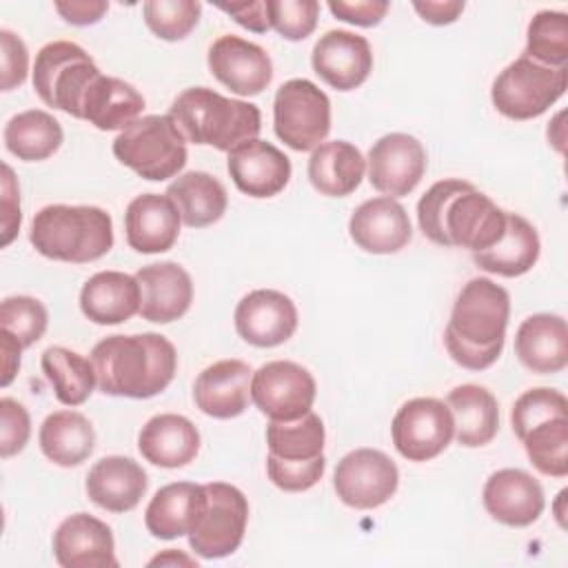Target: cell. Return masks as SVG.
Segmentation results:
<instances>
[{
  "label": "cell",
  "instance_id": "obj_1",
  "mask_svg": "<svg viewBox=\"0 0 568 568\" xmlns=\"http://www.w3.org/2000/svg\"><path fill=\"white\" fill-rule=\"evenodd\" d=\"M422 233L439 246L490 248L506 231V211L464 180H439L417 202Z\"/></svg>",
  "mask_w": 568,
  "mask_h": 568
},
{
  "label": "cell",
  "instance_id": "obj_2",
  "mask_svg": "<svg viewBox=\"0 0 568 568\" xmlns=\"http://www.w3.org/2000/svg\"><path fill=\"white\" fill-rule=\"evenodd\" d=\"M98 388L104 395L149 399L175 377V346L160 333L109 335L91 351Z\"/></svg>",
  "mask_w": 568,
  "mask_h": 568
},
{
  "label": "cell",
  "instance_id": "obj_3",
  "mask_svg": "<svg viewBox=\"0 0 568 568\" xmlns=\"http://www.w3.org/2000/svg\"><path fill=\"white\" fill-rule=\"evenodd\" d=\"M510 317V295L488 277H473L459 291L444 344L455 364L468 371H484L497 362L504 348Z\"/></svg>",
  "mask_w": 568,
  "mask_h": 568
},
{
  "label": "cell",
  "instance_id": "obj_4",
  "mask_svg": "<svg viewBox=\"0 0 568 568\" xmlns=\"http://www.w3.org/2000/svg\"><path fill=\"white\" fill-rule=\"evenodd\" d=\"M169 115L189 142L226 153L257 140L262 129V113L255 104L226 98L209 87L184 89L171 102Z\"/></svg>",
  "mask_w": 568,
  "mask_h": 568
},
{
  "label": "cell",
  "instance_id": "obj_5",
  "mask_svg": "<svg viewBox=\"0 0 568 568\" xmlns=\"http://www.w3.org/2000/svg\"><path fill=\"white\" fill-rule=\"evenodd\" d=\"M29 242L49 260L87 264L111 251L113 222L100 206L49 204L33 215Z\"/></svg>",
  "mask_w": 568,
  "mask_h": 568
},
{
  "label": "cell",
  "instance_id": "obj_6",
  "mask_svg": "<svg viewBox=\"0 0 568 568\" xmlns=\"http://www.w3.org/2000/svg\"><path fill=\"white\" fill-rule=\"evenodd\" d=\"M113 155L140 178L162 182L186 164V138L171 115H142L118 133Z\"/></svg>",
  "mask_w": 568,
  "mask_h": 568
},
{
  "label": "cell",
  "instance_id": "obj_7",
  "mask_svg": "<svg viewBox=\"0 0 568 568\" xmlns=\"http://www.w3.org/2000/svg\"><path fill=\"white\" fill-rule=\"evenodd\" d=\"M98 75L93 58L71 40H53L36 53L33 89L38 98L73 118L82 120L84 95Z\"/></svg>",
  "mask_w": 568,
  "mask_h": 568
},
{
  "label": "cell",
  "instance_id": "obj_8",
  "mask_svg": "<svg viewBox=\"0 0 568 568\" xmlns=\"http://www.w3.org/2000/svg\"><path fill=\"white\" fill-rule=\"evenodd\" d=\"M566 84V67H544L519 55L495 78L490 100L495 109L510 120H532L546 113L564 95Z\"/></svg>",
  "mask_w": 568,
  "mask_h": 568
},
{
  "label": "cell",
  "instance_id": "obj_9",
  "mask_svg": "<svg viewBox=\"0 0 568 568\" xmlns=\"http://www.w3.org/2000/svg\"><path fill=\"white\" fill-rule=\"evenodd\" d=\"M273 124L286 146L313 151L331 131V100L306 78L286 80L273 100Z\"/></svg>",
  "mask_w": 568,
  "mask_h": 568
},
{
  "label": "cell",
  "instance_id": "obj_10",
  "mask_svg": "<svg viewBox=\"0 0 568 568\" xmlns=\"http://www.w3.org/2000/svg\"><path fill=\"white\" fill-rule=\"evenodd\" d=\"M204 488L206 506L189 535V546L204 559H220L240 548L248 521V501L240 488L224 481H211Z\"/></svg>",
  "mask_w": 568,
  "mask_h": 568
},
{
  "label": "cell",
  "instance_id": "obj_11",
  "mask_svg": "<svg viewBox=\"0 0 568 568\" xmlns=\"http://www.w3.org/2000/svg\"><path fill=\"white\" fill-rule=\"evenodd\" d=\"M390 435L397 453L408 462L437 457L455 437V422L448 404L437 397H415L399 406Z\"/></svg>",
  "mask_w": 568,
  "mask_h": 568
},
{
  "label": "cell",
  "instance_id": "obj_12",
  "mask_svg": "<svg viewBox=\"0 0 568 568\" xmlns=\"http://www.w3.org/2000/svg\"><path fill=\"white\" fill-rule=\"evenodd\" d=\"M313 375L288 359L262 364L251 377V399L268 419H297L313 408L315 402Z\"/></svg>",
  "mask_w": 568,
  "mask_h": 568
},
{
  "label": "cell",
  "instance_id": "obj_13",
  "mask_svg": "<svg viewBox=\"0 0 568 568\" xmlns=\"http://www.w3.org/2000/svg\"><path fill=\"white\" fill-rule=\"evenodd\" d=\"M399 484L395 462L375 448H355L337 462L333 486L337 497L357 510L386 504Z\"/></svg>",
  "mask_w": 568,
  "mask_h": 568
},
{
  "label": "cell",
  "instance_id": "obj_14",
  "mask_svg": "<svg viewBox=\"0 0 568 568\" xmlns=\"http://www.w3.org/2000/svg\"><path fill=\"white\" fill-rule=\"evenodd\" d=\"M368 182L388 197L408 195L426 171V149L408 133H386L368 149Z\"/></svg>",
  "mask_w": 568,
  "mask_h": 568
},
{
  "label": "cell",
  "instance_id": "obj_15",
  "mask_svg": "<svg viewBox=\"0 0 568 568\" xmlns=\"http://www.w3.org/2000/svg\"><path fill=\"white\" fill-rule=\"evenodd\" d=\"M237 335L260 348L284 344L297 328V308L293 300L273 288H255L235 306Z\"/></svg>",
  "mask_w": 568,
  "mask_h": 568
},
{
  "label": "cell",
  "instance_id": "obj_16",
  "mask_svg": "<svg viewBox=\"0 0 568 568\" xmlns=\"http://www.w3.org/2000/svg\"><path fill=\"white\" fill-rule=\"evenodd\" d=\"M211 73L237 95L262 93L273 78V62L266 49L240 36H220L209 47Z\"/></svg>",
  "mask_w": 568,
  "mask_h": 568
},
{
  "label": "cell",
  "instance_id": "obj_17",
  "mask_svg": "<svg viewBox=\"0 0 568 568\" xmlns=\"http://www.w3.org/2000/svg\"><path fill=\"white\" fill-rule=\"evenodd\" d=\"M313 71L337 91L357 89L373 71V51L364 36L331 29L313 47Z\"/></svg>",
  "mask_w": 568,
  "mask_h": 568
},
{
  "label": "cell",
  "instance_id": "obj_18",
  "mask_svg": "<svg viewBox=\"0 0 568 568\" xmlns=\"http://www.w3.org/2000/svg\"><path fill=\"white\" fill-rule=\"evenodd\" d=\"M51 546L62 568H118L111 528L89 513H75L62 519Z\"/></svg>",
  "mask_w": 568,
  "mask_h": 568
},
{
  "label": "cell",
  "instance_id": "obj_19",
  "mask_svg": "<svg viewBox=\"0 0 568 568\" xmlns=\"http://www.w3.org/2000/svg\"><path fill=\"white\" fill-rule=\"evenodd\" d=\"M481 501L495 521L515 528L535 524L546 506L541 484L521 468L493 473L484 484Z\"/></svg>",
  "mask_w": 568,
  "mask_h": 568
},
{
  "label": "cell",
  "instance_id": "obj_20",
  "mask_svg": "<svg viewBox=\"0 0 568 568\" xmlns=\"http://www.w3.org/2000/svg\"><path fill=\"white\" fill-rule=\"evenodd\" d=\"M348 233L362 251L388 255L402 251L410 242L413 226L406 209L395 197L382 195L362 202L353 211Z\"/></svg>",
  "mask_w": 568,
  "mask_h": 568
},
{
  "label": "cell",
  "instance_id": "obj_21",
  "mask_svg": "<svg viewBox=\"0 0 568 568\" xmlns=\"http://www.w3.org/2000/svg\"><path fill=\"white\" fill-rule=\"evenodd\" d=\"M140 284V315L153 324L180 320L193 302V282L178 262L146 264L135 273Z\"/></svg>",
  "mask_w": 568,
  "mask_h": 568
},
{
  "label": "cell",
  "instance_id": "obj_22",
  "mask_svg": "<svg viewBox=\"0 0 568 568\" xmlns=\"http://www.w3.org/2000/svg\"><path fill=\"white\" fill-rule=\"evenodd\" d=\"M253 371L242 359H220L206 366L193 384L195 406L215 419H231L246 410Z\"/></svg>",
  "mask_w": 568,
  "mask_h": 568
},
{
  "label": "cell",
  "instance_id": "obj_23",
  "mask_svg": "<svg viewBox=\"0 0 568 568\" xmlns=\"http://www.w3.org/2000/svg\"><path fill=\"white\" fill-rule=\"evenodd\" d=\"M226 169L235 186L251 197H273L291 180V160L266 140H251L233 149Z\"/></svg>",
  "mask_w": 568,
  "mask_h": 568
},
{
  "label": "cell",
  "instance_id": "obj_24",
  "mask_svg": "<svg viewBox=\"0 0 568 568\" xmlns=\"http://www.w3.org/2000/svg\"><path fill=\"white\" fill-rule=\"evenodd\" d=\"M180 222V211L166 193H142L124 213L126 242L138 253H164L178 242Z\"/></svg>",
  "mask_w": 568,
  "mask_h": 568
},
{
  "label": "cell",
  "instance_id": "obj_25",
  "mask_svg": "<svg viewBox=\"0 0 568 568\" xmlns=\"http://www.w3.org/2000/svg\"><path fill=\"white\" fill-rule=\"evenodd\" d=\"M149 488L144 468L122 455H109L98 459L87 475L89 499L109 513L133 510Z\"/></svg>",
  "mask_w": 568,
  "mask_h": 568
},
{
  "label": "cell",
  "instance_id": "obj_26",
  "mask_svg": "<svg viewBox=\"0 0 568 568\" xmlns=\"http://www.w3.org/2000/svg\"><path fill=\"white\" fill-rule=\"evenodd\" d=\"M206 506L204 484L173 481L162 486L144 510L146 530L158 539L191 535Z\"/></svg>",
  "mask_w": 568,
  "mask_h": 568
},
{
  "label": "cell",
  "instance_id": "obj_27",
  "mask_svg": "<svg viewBox=\"0 0 568 568\" xmlns=\"http://www.w3.org/2000/svg\"><path fill=\"white\" fill-rule=\"evenodd\" d=\"M515 353L532 373H559L568 364V326L561 315L535 313L515 333Z\"/></svg>",
  "mask_w": 568,
  "mask_h": 568
},
{
  "label": "cell",
  "instance_id": "obj_28",
  "mask_svg": "<svg viewBox=\"0 0 568 568\" xmlns=\"http://www.w3.org/2000/svg\"><path fill=\"white\" fill-rule=\"evenodd\" d=\"M140 455L160 468H182L200 450L195 424L178 413L153 415L138 435Z\"/></svg>",
  "mask_w": 568,
  "mask_h": 568
},
{
  "label": "cell",
  "instance_id": "obj_29",
  "mask_svg": "<svg viewBox=\"0 0 568 568\" xmlns=\"http://www.w3.org/2000/svg\"><path fill=\"white\" fill-rule=\"evenodd\" d=\"M80 308L93 324H122L140 313V284L122 271H100L80 291Z\"/></svg>",
  "mask_w": 568,
  "mask_h": 568
},
{
  "label": "cell",
  "instance_id": "obj_30",
  "mask_svg": "<svg viewBox=\"0 0 568 568\" xmlns=\"http://www.w3.org/2000/svg\"><path fill=\"white\" fill-rule=\"evenodd\" d=\"M539 235L535 226L517 215L506 211V231L490 248L473 253V262L486 271L501 277H517L528 273L539 260Z\"/></svg>",
  "mask_w": 568,
  "mask_h": 568
},
{
  "label": "cell",
  "instance_id": "obj_31",
  "mask_svg": "<svg viewBox=\"0 0 568 568\" xmlns=\"http://www.w3.org/2000/svg\"><path fill=\"white\" fill-rule=\"evenodd\" d=\"M364 171L362 151L346 140L322 142L308 158V180L315 191L328 197L351 195L359 186Z\"/></svg>",
  "mask_w": 568,
  "mask_h": 568
},
{
  "label": "cell",
  "instance_id": "obj_32",
  "mask_svg": "<svg viewBox=\"0 0 568 568\" xmlns=\"http://www.w3.org/2000/svg\"><path fill=\"white\" fill-rule=\"evenodd\" d=\"M453 413L455 437L466 448H479L495 439L499 430V406L495 395L477 384H462L446 397Z\"/></svg>",
  "mask_w": 568,
  "mask_h": 568
},
{
  "label": "cell",
  "instance_id": "obj_33",
  "mask_svg": "<svg viewBox=\"0 0 568 568\" xmlns=\"http://www.w3.org/2000/svg\"><path fill=\"white\" fill-rule=\"evenodd\" d=\"M142 109L144 98L133 84L100 73L84 95L82 120L100 131H122L140 118Z\"/></svg>",
  "mask_w": 568,
  "mask_h": 568
},
{
  "label": "cell",
  "instance_id": "obj_34",
  "mask_svg": "<svg viewBox=\"0 0 568 568\" xmlns=\"http://www.w3.org/2000/svg\"><path fill=\"white\" fill-rule=\"evenodd\" d=\"M166 195L180 211V217L191 229H202L217 222L229 204L224 184L206 171H189L178 175Z\"/></svg>",
  "mask_w": 568,
  "mask_h": 568
},
{
  "label": "cell",
  "instance_id": "obj_35",
  "mask_svg": "<svg viewBox=\"0 0 568 568\" xmlns=\"http://www.w3.org/2000/svg\"><path fill=\"white\" fill-rule=\"evenodd\" d=\"M38 439L44 457L64 468L82 464L95 448V430L78 410H55L47 415Z\"/></svg>",
  "mask_w": 568,
  "mask_h": 568
},
{
  "label": "cell",
  "instance_id": "obj_36",
  "mask_svg": "<svg viewBox=\"0 0 568 568\" xmlns=\"http://www.w3.org/2000/svg\"><path fill=\"white\" fill-rule=\"evenodd\" d=\"M60 122L40 109H29L13 115L4 126V146L18 160L40 162L51 158L62 144Z\"/></svg>",
  "mask_w": 568,
  "mask_h": 568
},
{
  "label": "cell",
  "instance_id": "obj_37",
  "mask_svg": "<svg viewBox=\"0 0 568 568\" xmlns=\"http://www.w3.org/2000/svg\"><path fill=\"white\" fill-rule=\"evenodd\" d=\"M40 366L64 406L84 404L98 384L93 362L64 346H49L40 357Z\"/></svg>",
  "mask_w": 568,
  "mask_h": 568
},
{
  "label": "cell",
  "instance_id": "obj_38",
  "mask_svg": "<svg viewBox=\"0 0 568 568\" xmlns=\"http://www.w3.org/2000/svg\"><path fill=\"white\" fill-rule=\"evenodd\" d=\"M324 422L313 410L288 422L271 419L266 426L268 457L282 462H311L324 455Z\"/></svg>",
  "mask_w": 568,
  "mask_h": 568
},
{
  "label": "cell",
  "instance_id": "obj_39",
  "mask_svg": "<svg viewBox=\"0 0 568 568\" xmlns=\"http://www.w3.org/2000/svg\"><path fill=\"white\" fill-rule=\"evenodd\" d=\"M521 444L530 464L548 477L568 475V415L552 417L532 426Z\"/></svg>",
  "mask_w": 568,
  "mask_h": 568
},
{
  "label": "cell",
  "instance_id": "obj_40",
  "mask_svg": "<svg viewBox=\"0 0 568 568\" xmlns=\"http://www.w3.org/2000/svg\"><path fill=\"white\" fill-rule=\"evenodd\" d=\"M526 58L544 67H566L568 62V16L564 11H537L528 22Z\"/></svg>",
  "mask_w": 568,
  "mask_h": 568
},
{
  "label": "cell",
  "instance_id": "obj_41",
  "mask_svg": "<svg viewBox=\"0 0 568 568\" xmlns=\"http://www.w3.org/2000/svg\"><path fill=\"white\" fill-rule=\"evenodd\" d=\"M146 27L162 40L186 38L200 22L202 4L195 0H149L142 4Z\"/></svg>",
  "mask_w": 568,
  "mask_h": 568
},
{
  "label": "cell",
  "instance_id": "obj_42",
  "mask_svg": "<svg viewBox=\"0 0 568 568\" xmlns=\"http://www.w3.org/2000/svg\"><path fill=\"white\" fill-rule=\"evenodd\" d=\"M49 324L47 308L40 300L29 295L4 297L0 304V331L11 333L22 348L36 344Z\"/></svg>",
  "mask_w": 568,
  "mask_h": 568
},
{
  "label": "cell",
  "instance_id": "obj_43",
  "mask_svg": "<svg viewBox=\"0 0 568 568\" xmlns=\"http://www.w3.org/2000/svg\"><path fill=\"white\" fill-rule=\"evenodd\" d=\"M568 415V399L557 388L537 386L526 393H521L510 410V424L513 433L521 439L532 426L552 419V417H566Z\"/></svg>",
  "mask_w": 568,
  "mask_h": 568
},
{
  "label": "cell",
  "instance_id": "obj_44",
  "mask_svg": "<svg viewBox=\"0 0 568 568\" xmlns=\"http://www.w3.org/2000/svg\"><path fill=\"white\" fill-rule=\"evenodd\" d=\"M271 27L286 40H304L317 27L320 4L315 0H266Z\"/></svg>",
  "mask_w": 568,
  "mask_h": 568
},
{
  "label": "cell",
  "instance_id": "obj_45",
  "mask_svg": "<svg viewBox=\"0 0 568 568\" xmlns=\"http://www.w3.org/2000/svg\"><path fill=\"white\" fill-rule=\"evenodd\" d=\"M326 470V457L320 455L311 462H282L266 455L268 479L286 493H302L313 488Z\"/></svg>",
  "mask_w": 568,
  "mask_h": 568
},
{
  "label": "cell",
  "instance_id": "obj_46",
  "mask_svg": "<svg viewBox=\"0 0 568 568\" xmlns=\"http://www.w3.org/2000/svg\"><path fill=\"white\" fill-rule=\"evenodd\" d=\"M31 435V419L27 408L11 399H0V457H11L20 453Z\"/></svg>",
  "mask_w": 568,
  "mask_h": 568
},
{
  "label": "cell",
  "instance_id": "obj_47",
  "mask_svg": "<svg viewBox=\"0 0 568 568\" xmlns=\"http://www.w3.org/2000/svg\"><path fill=\"white\" fill-rule=\"evenodd\" d=\"M0 51H2V78L0 89L11 91L27 80L29 51L20 36L9 29H0Z\"/></svg>",
  "mask_w": 568,
  "mask_h": 568
},
{
  "label": "cell",
  "instance_id": "obj_48",
  "mask_svg": "<svg viewBox=\"0 0 568 568\" xmlns=\"http://www.w3.org/2000/svg\"><path fill=\"white\" fill-rule=\"evenodd\" d=\"M386 0H331L328 9L337 20L357 24V27H375L388 11Z\"/></svg>",
  "mask_w": 568,
  "mask_h": 568
},
{
  "label": "cell",
  "instance_id": "obj_49",
  "mask_svg": "<svg viewBox=\"0 0 568 568\" xmlns=\"http://www.w3.org/2000/svg\"><path fill=\"white\" fill-rule=\"evenodd\" d=\"M20 189L9 164H2V246H9L20 229Z\"/></svg>",
  "mask_w": 568,
  "mask_h": 568
},
{
  "label": "cell",
  "instance_id": "obj_50",
  "mask_svg": "<svg viewBox=\"0 0 568 568\" xmlns=\"http://www.w3.org/2000/svg\"><path fill=\"white\" fill-rule=\"evenodd\" d=\"M217 9L229 13L237 24L248 31L266 33L271 29L268 4L266 0H248V2H215Z\"/></svg>",
  "mask_w": 568,
  "mask_h": 568
},
{
  "label": "cell",
  "instance_id": "obj_51",
  "mask_svg": "<svg viewBox=\"0 0 568 568\" xmlns=\"http://www.w3.org/2000/svg\"><path fill=\"white\" fill-rule=\"evenodd\" d=\"M109 4L104 0H71V2H55V11L75 27L95 24L104 13Z\"/></svg>",
  "mask_w": 568,
  "mask_h": 568
},
{
  "label": "cell",
  "instance_id": "obj_52",
  "mask_svg": "<svg viewBox=\"0 0 568 568\" xmlns=\"http://www.w3.org/2000/svg\"><path fill=\"white\" fill-rule=\"evenodd\" d=\"M413 9L422 16V20L430 24H450L459 18L464 11L462 0H426V2H413Z\"/></svg>",
  "mask_w": 568,
  "mask_h": 568
},
{
  "label": "cell",
  "instance_id": "obj_53",
  "mask_svg": "<svg viewBox=\"0 0 568 568\" xmlns=\"http://www.w3.org/2000/svg\"><path fill=\"white\" fill-rule=\"evenodd\" d=\"M20 353H22V344L7 331H0V355H2V377H0V386H9L20 368Z\"/></svg>",
  "mask_w": 568,
  "mask_h": 568
},
{
  "label": "cell",
  "instance_id": "obj_54",
  "mask_svg": "<svg viewBox=\"0 0 568 568\" xmlns=\"http://www.w3.org/2000/svg\"><path fill=\"white\" fill-rule=\"evenodd\" d=\"M155 564H186V566H197V561L195 559H191V557H186V555H175V550H166L164 555H158V557H153L151 561H149V566H155Z\"/></svg>",
  "mask_w": 568,
  "mask_h": 568
}]
</instances>
